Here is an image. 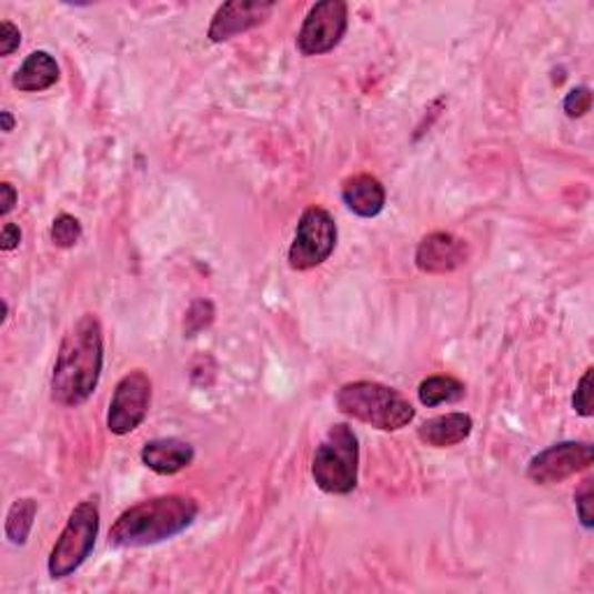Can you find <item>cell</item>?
<instances>
[{
	"mask_svg": "<svg viewBox=\"0 0 594 594\" xmlns=\"http://www.w3.org/2000/svg\"><path fill=\"white\" fill-rule=\"evenodd\" d=\"M349 29V6L344 0H323L306 12L298 33L302 57H323L338 47Z\"/></svg>",
	"mask_w": 594,
	"mask_h": 594,
	"instance_id": "7",
	"label": "cell"
},
{
	"mask_svg": "<svg viewBox=\"0 0 594 594\" xmlns=\"http://www.w3.org/2000/svg\"><path fill=\"white\" fill-rule=\"evenodd\" d=\"M0 121H3V133H12L14 131V117L8 110L0 112Z\"/></svg>",
	"mask_w": 594,
	"mask_h": 594,
	"instance_id": "26",
	"label": "cell"
},
{
	"mask_svg": "<svg viewBox=\"0 0 594 594\" xmlns=\"http://www.w3.org/2000/svg\"><path fill=\"white\" fill-rule=\"evenodd\" d=\"M49 235H51V242H54L59 249H72L82 240V223L72 214H59L54 223H51Z\"/></svg>",
	"mask_w": 594,
	"mask_h": 594,
	"instance_id": "18",
	"label": "cell"
},
{
	"mask_svg": "<svg viewBox=\"0 0 594 594\" xmlns=\"http://www.w3.org/2000/svg\"><path fill=\"white\" fill-rule=\"evenodd\" d=\"M36 515H38V502L33 497L17 500L10 506L8 521H6V536L10 538L12 546H23L26 541H29Z\"/></svg>",
	"mask_w": 594,
	"mask_h": 594,
	"instance_id": "17",
	"label": "cell"
},
{
	"mask_svg": "<svg viewBox=\"0 0 594 594\" xmlns=\"http://www.w3.org/2000/svg\"><path fill=\"white\" fill-rule=\"evenodd\" d=\"M342 200L360 219H374L385 207V189L372 174H353L344 179Z\"/></svg>",
	"mask_w": 594,
	"mask_h": 594,
	"instance_id": "13",
	"label": "cell"
},
{
	"mask_svg": "<svg viewBox=\"0 0 594 594\" xmlns=\"http://www.w3.org/2000/svg\"><path fill=\"white\" fill-rule=\"evenodd\" d=\"M334 246H338V223L332 214L319 204L306 207L289 249V265L298 272L314 270L328 261Z\"/></svg>",
	"mask_w": 594,
	"mask_h": 594,
	"instance_id": "6",
	"label": "cell"
},
{
	"mask_svg": "<svg viewBox=\"0 0 594 594\" xmlns=\"http://www.w3.org/2000/svg\"><path fill=\"white\" fill-rule=\"evenodd\" d=\"M140 457L144 462V467H149L151 472H157L161 476H172L191 467V462L195 460V451L189 442H184V439L165 436L147 442Z\"/></svg>",
	"mask_w": 594,
	"mask_h": 594,
	"instance_id": "12",
	"label": "cell"
},
{
	"mask_svg": "<svg viewBox=\"0 0 594 594\" xmlns=\"http://www.w3.org/2000/svg\"><path fill=\"white\" fill-rule=\"evenodd\" d=\"M338 409L344 416L383 432H397L416 419V409L391 385L353 381L338 391Z\"/></svg>",
	"mask_w": 594,
	"mask_h": 594,
	"instance_id": "3",
	"label": "cell"
},
{
	"mask_svg": "<svg viewBox=\"0 0 594 594\" xmlns=\"http://www.w3.org/2000/svg\"><path fill=\"white\" fill-rule=\"evenodd\" d=\"M464 395H467V389H464V383L455 376H427L419 385V400L427 409L460 402Z\"/></svg>",
	"mask_w": 594,
	"mask_h": 594,
	"instance_id": "16",
	"label": "cell"
},
{
	"mask_svg": "<svg viewBox=\"0 0 594 594\" xmlns=\"http://www.w3.org/2000/svg\"><path fill=\"white\" fill-rule=\"evenodd\" d=\"M592 368H587L576 385V393H574V400H572V406L574 411L578 413V416L583 419H590L594 409H592Z\"/></svg>",
	"mask_w": 594,
	"mask_h": 594,
	"instance_id": "21",
	"label": "cell"
},
{
	"mask_svg": "<svg viewBox=\"0 0 594 594\" xmlns=\"http://www.w3.org/2000/svg\"><path fill=\"white\" fill-rule=\"evenodd\" d=\"M594 462V446L587 442H560L536 453L527 464V479L536 485H555L585 472Z\"/></svg>",
	"mask_w": 594,
	"mask_h": 594,
	"instance_id": "9",
	"label": "cell"
},
{
	"mask_svg": "<svg viewBox=\"0 0 594 594\" xmlns=\"http://www.w3.org/2000/svg\"><path fill=\"white\" fill-rule=\"evenodd\" d=\"M100 532V511L95 500H84L77 504L63 532L59 534L54 548L49 553L47 570L54 581L72 576L89 560L95 548V538Z\"/></svg>",
	"mask_w": 594,
	"mask_h": 594,
	"instance_id": "5",
	"label": "cell"
},
{
	"mask_svg": "<svg viewBox=\"0 0 594 594\" xmlns=\"http://www.w3.org/2000/svg\"><path fill=\"white\" fill-rule=\"evenodd\" d=\"M21 44V31L12 21H3V36H0V54L12 57Z\"/></svg>",
	"mask_w": 594,
	"mask_h": 594,
	"instance_id": "23",
	"label": "cell"
},
{
	"mask_svg": "<svg viewBox=\"0 0 594 594\" xmlns=\"http://www.w3.org/2000/svg\"><path fill=\"white\" fill-rule=\"evenodd\" d=\"M200 513L193 497L161 495L125 509L110 530V546L147 548L189 530Z\"/></svg>",
	"mask_w": 594,
	"mask_h": 594,
	"instance_id": "2",
	"label": "cell"
},
{
	"mask_svg": "<svg viewBox=\"0 0 594 594\" xmlns=\"http://www.w3.org/2000/svg\"><path fill=\"white\" fill-rule=\"evenodd\" d=\"M0 193H3V202H0L3 207H0V214L8 217L14 210V204H17V191H14V187L10 182H3V184H0Z\"/></svg>",
	"mask_w": 594,
	"mask_h": 594,
	"instance_id": "25",
	"label": "cell"
},
{
	"mask_svg": "<svg viewBox=\"0 0 594 594\" xmlns=\"http://www.w3.org/2000/svg\"><path fill=\"white\" fill-rule=\"evenodd\" d=\"M474 430V421L470 413H444V416H434L419 427V439L432 449H451L462 444Z\"/></svg>",
	"mask_w": 594,
	"mask_h": 594,
	"instance_id": "14",
	"label": "cell"
},
{
	"mask_svg": "<svg viewBox=\"0 0 594 594\" xmlns=\"http://www.w3.org/2000/svg\"><path fill=\"white\" fill-rule=\"evenodd\" d=\"M151 406V379L144 370L128 372L112 393L108 409V430L117 436L135 432Z\"/></svg>",
	"mask_w": 594,
	"mask_h": 594,
	"instance_id": "8",
	"label": "cell"
},
{
	"mask_svg": "<svg viewBox=\"0 0 594 594\" xmlns=\"http://www.w3.org/2000/svg\"><path fill=\"white\" fill-rule=\"evenodd\" d=\"M21 244V228L14 223L3 225V235H0V249L14 251Z\"/></svg>",
	"mask_w": 594,
	"mask_h": 594,
	"instance_id": "24",
	"label": "cell"
},
{
	"mask_svg": "<svg viewBox=\"0 0 594 594\" xmlns=\"http://www.w3.org/2000/svg\"><path fill=\"white\" fill-rule=\"evenodd\" d=\"M470 261V244L453 232H430L416 249V268L425 274H449Z\"/></svg>",
	"mask_w": 594,
	"mask_h": 594,
	"instance_id": "10",
	"label": "cell"
},
{
	"mask_svg": "<svg viewBox=\"0 0 594 594\" xmlns=\"http://www.w3.org/2000/svg\"><path fill=\"white\" fill-rule=\"evenodd\" d=\"M214 304L210 300H198L191 304V309L187 312V321H184V330H187V338H195V334L204 328H210L214 321Z\"/></svg>",
	"mask_w": 594,
	"mask_h": 594,
	"instance_id": "19",
	"label": "cell"
},
{
	"mask_svg": "<svg viewBox=\"0 0 594 594\" xmlns=\"http://www.w3.org/2000/svg\"><path fill=\"white\" fill-rule=\"evenodd\" d=\"M272 12L274 3H255V0H232V3H223L212 17L207 38L217 44L228 42L255 29V26L265 23Z\"/></svg>",
	"mask_w": 594,
	"mask_h": 594,
	"instance_id": "11",
	"label": "cell"
},
{
	"mask_svg": "<svg viewBox=\"0 0 594 594\" xmlns=\"http://www.w3.org/2000/svg\"><path fill=\"white\" fill-rule=\"evenodd\" d=\"M61 80V68L49 51H33L23 59L12 77V87L21 93H40L54 87Z\"/></svg>",
	"mask_w": 594,
	"mask_h": 594,
	"instance_id": "15",
	"label": "cell"
},
{
	"mask_svg": "<svg viewBox=\"0 0 594 594\" xmlns=\"http://www.w3.org/2000/svg\"><path fill=\"white\" fill-rule=\"evenodd\" d=\"M592 479H585L583 485L576 490V511L585 530L592 527Z\"/></svg>",
	"mask_w": 594,
	"mask_h": 594,
	"instance_id": "22",
	"label": "cell"
},
{
	"mask_svg": "<svg viewBox=\"0 0 594 594\" xmlns=\"http://www.w3.org/2000/svg\"><path fill=\"white\" fill-rule=\"evenodd\" d=\"M360 446L351 425L338 423L328 430L312 460V476L328 495H349L358 487Z\"/></svg>",
	"mask_w": 594,
	"mask_h": 594,
	"instance_id": "4",
	"label": "cell"
},
{
	"mask_svg": "<svg viewBox=\"0 0 594 594\" xmlns=\"http://www.w3.org/2000/svg\"><path fill=\"white\" fill-rule=\"evenodd\" d=\"M102 360V325L93 314H84L66 332L59 346L51 372V400L66 409L82 406L98 389Z\"/></svg>",
	"mask_w": 594,
	"mask_h": 594,
	"instance_id": "1",
	"label": "cell"
},
{
	"mask_svg": "<svg viewBox=\"0 0 594 594\" xmlns=\"http://www.w3.org/2000/svg\"><path fill=\"white\" fill-rule=\"evenodd\" d=\"M592 108V91L590 87H576L564 98V112L570 119H581Z\"/></svg>",
	"mask_w": 594,
	"mask_h": 594,
	"instance_id": "20",
	"label": "cell"
}]
</instances>
